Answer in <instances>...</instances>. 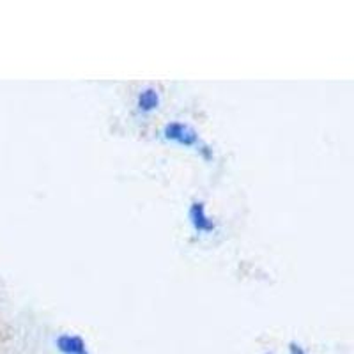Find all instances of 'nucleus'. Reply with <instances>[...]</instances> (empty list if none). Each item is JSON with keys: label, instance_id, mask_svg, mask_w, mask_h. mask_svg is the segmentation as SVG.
Wrapping results in <instances>:
<instances>
[{"label": "nucleus", "instance_id": "f257e3e1", "mask_svg": "<svg viewBox=\"0 0 354 354\" xmlns=\"http://www.w3.org/2000/svg\"><path fill=\"white\" fill-rule=\"evenodd\" d=\"M165 135L167 138L179 142V144H185V145L197 144V133L189 128V126L179 124V122H174V124L167 126Z\"/></svg>", "mask_w": 354, "mask_h": 354}, {"label": "nucleus", "instance_id": "f03ea898", "mask_svg": "<svg viewBox=\"0 0 354 354\" xmlns=\"http://www.w3.org/2000/svg\"><path fill=\"white\" fill-rule=\"evenodd\" d=\"M59 349L66 354H87L85 349V344L80 337H75V335H62L59 340Z\"/></svg>", "mask_w": 354, "mask_h": 354}, {"label": "nucleus", "instance_id": "7ed1b4c3", "mask_svg": "<svg viewBox=\"0 0 354 354\" xmlns=\"http://www.w3.org/2000/svg\"><path fill=\"white\" fill-rule=\"evenodd\" d=\"M140 109L142 110H153L156 109L158 103H160V100H158V94L156 91H153V88H149V91H145V93H142L140 96Z\"/></svg>", "mask_w": 354, "mask_h": 354}, {"label": "nucleus", "instance_id": "20e7f679", "mask_svg": "<svg viewBox=\"0 0 354 354\" xmlns=\"http://www.w3.org/2000/svg\"><path fill=\"white\" fill-rule=\"evenodd\" d=\"M290 354H306L298 344H290Z\"/></svg>", "mask_w": 354, "mask_h": 354}]
</instances>
